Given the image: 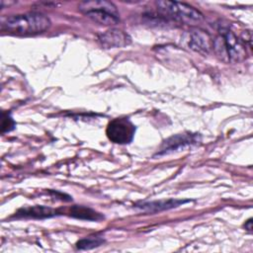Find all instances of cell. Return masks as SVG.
Masks as SVG:
<instances>
[{"instance_id":"obj_1","label":"cell","mask_w":253,"mask_h":253,"mask_svg":"<svg viewBox=\"0 0 253 253\" xmlns=\"http://www.w3.org/2000/svg\"><path fill=\"white\" fill-rule=\"evenodd\" d=\"M50 25L51 22L46 15L38 12H30L3 19L1 29L12 35L35 36L48 30Z\"/></svg>"},{"instance_id":"obj_2","label":"cell","mask_w":253,"mask_h":253,"mask_svg":"<svg viewBox=\"0 0 253 253\" xmlns=\"http://www.w3.org/2000/svg\"><path fill=\"white\" fill-rule=\"evenodd\" d=\"M78 8L80 12L99 25L114 26L120 22L117 7L110 1H84L79 4Z\"/></svg>"},{"instance_id":"obj_3","label":"cell","mask_w":253,"mask_h":253,"mask_svg":"<svg viewBox=\"0 0 253 253\" xmlns=\"http://www.w3.org/2000/svg\"><path fill=\"white\" fill-rule=\"evenodd\" d=\"M217 55L228 61H240L246 55V49L240 40L230 31H222L213 42Z\"/></svg>"},{"instance_id":"obj_4","label":"cell","mask_w":253,"mask_h":253,"mask_svg":"<svg viewBox=\"0 0 253 253\" xmlns=\"http://www.w3.org/2000/svg\"><path fill=\"white\" fill-rule=\"evenodd\" d=\"M157 9L164 15L180 22L199 23L203 20V14L194 7L176 1H156Z\"/></svg>"},{"instance_id":"obj_5","label":"cell","mask_w":253,"mask_h":253,"mask_svg":"<svg viewBox=\"0 0 253 253\" xmlns=\"http://www.w3.org/2000/svg\"><path fill=\"white\" fill-rule=\"evenodd\" d=\"M106 133L111 141L118 144H126L133 139L135 126L126 118L114 119L108 124Z\"/></svg>"},{"instance_id":"obj_6","label":"cell","mask_w":253,"mask_h":253,"mask_svg":"<svg viewBox=\"0 0 253 253\" xmlns=\"http://www.w3.org/2000/svg\"><path fill=\"white\" fill-rule=\"evenodd\" d=\"M200 140L201 136L199 135V133L185 132L174 134L163 141L160 149L154 156H164L173 152L183 150L189 146L197 144L198 142H200Z\"/></svg>"},{"instance_id":"obj_7","label":"cell","mask_w":253,"mask_h":253,"mask_svg":"<svg viewBox=\"0 0 253 253\" xmlns=\"http://www.w3.org/2000/svg\"><path fill=\"white\" fill-rule=\"evenodd\" d=\"M100 44L105 48L123 47L130 43V37L122 30L109 29L98 35Z\"/></svg>"},{"instance_id":"obj_8","label":"cell","mask_w":253,"mask_h":253,"mask_svg":"<svg viewBox=\"0 0 253 253\" xmlns=\"http://www.w3.org/2000/svg\"><path fill=\"white\" fill-rule=\"evenodd\" d=\"M190 200H180V199H168V200H159L151 202H143L136 204L134 207L140 211L147 212H159L162 211H167L180 207L186 203H190Z\"/></svg>"},{"instance_id":"obj_9","label":"cell","mask_w":253,"mask_h":253,"mask_svg":"<svg viewBox=\"0 0 253 253\" xmlns=\"http://www.w3.org/2000/svg\"><path fill=\"white\" fill-rule=\"evenodd\" d=\"M186 42L188 46L200 53H208L211 49V39L210 36L203 31H191L187 34Z\"/></svg>"},{"instance_id":"obj_10","label":"cell","mask_w":253,"mask_h":253,"mask_svg":"<svg viewBox=\"0 0 253 253\" xmlns=\"http://www.w3.org/2000/svg\"><path fill=\"white\" fill-rule=\"evenodd\" d=\"M57 214V211L51 208L43 206H34L21 209L17 212V216L30 217V218H46L52 217Z\"/></svg>"},{"instance_id":"obj_11","label":"cell","mask_w":253,"mask_h":253,"mask_svg":"<svg viewBox=\"0 0 253 253\" xmlns=\"http://www.w3.org/2000/svg\"><path fill=\"white\" fill-rule=\"evenodd\" d=\"M70 215L79 219H84V220H91V221H97L101 220L104 216L97 212L96 211L84 207V206H73L70 208L69 211Z\"/></svg>"},{"instance_id":"obj_12","label":"cell","mask_w":253,"mask_h":253,"mask_svg":"<svg viewBox=\"0 0 253 253\" xmlns=\"http://www.w3.org/2000/svg\"><path fill=\"white\" fill-rule=\"evenodd\" d=\"M103 243H104V239L101 236H89L77 241L76 247L79 250H89V249L98 247Z\"/></svg>"},{"instance_id":"obj_13","label":"cell","mask_w":253,"mask_h":253,"mask_svg":"<svg viewBox=\"0 0 253 253\" xmlns=\"http://www.w3.org/2000/svg\"><path fill=\"white\" fill-rule=\"evenodd\" d=\"M2 132L10 131L15 127V123L13 119L8 115L3 113V119H2Z\"/></svg>"},{"instance_id":"obj_14","label":"cell","mask_w":253,"mask_h":253,"mask_svg":"<svg viewBox=\"0 0 253 253\" xmlns=\"http://www.w3.org/2000/svg\"><path fill=\"white\" fill-rule=\"evenodd\" d=\"M245 228L248 230V231H251L252 229V219L249 218L246 222H245Z\"/></svg>"}]
</instances>
